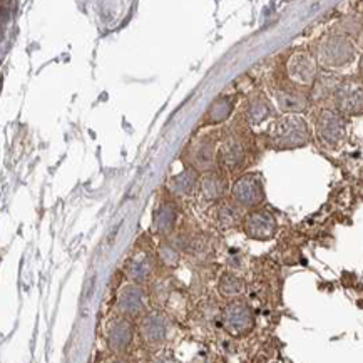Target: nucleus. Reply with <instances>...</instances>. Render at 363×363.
<instances>
[{"mask_svg":"<svg viewBox=\"0 0 363 363\" xmlns=\"http://www.w3.org/2000/svg\"><path fill=\"white\" fill-rule=\"evenodd\" d=\"M269 141L274 149H296L310 141V128L301 116H283L272 125Z\"/></svg>","mask_w":363,"mask_h":363,"instance_id":"f257e3e1","label":"nucleus"},{"mask_svg":"<svg viewBox=\"0 0 363 363\" xmlns=\"http://www.w3.org/2000/svg\"><path fill=\"white\" fill-rule=\"evenodd\" d=\"M355 44L347 35H328L316 49V60L327 69L345 67L355 60Z\"/></svg>","mask_w":363,"mask_h":363,"instance_id":"f03ea898","label":"nucleus"},{"mask_svg":"<svg viewBox=\"0 0 363 363\" xmlns=\"http://www.w3.org/2000/svg\"><path fill=\"white\" fill-rule=\"evenodd\" d=\"M347 134V123L343 114L335 109H323L316 119V136L325 146L337 147Z\"/></svg>","mask_w":363,"mask_h":363,"instance_id":"7ed1b4c3","label":"nucleus"},{"mask_svg":"<svg viewBox=\"0 0 363 363\" xmlns=\"http://www.w3.org/2000/svg\"><path fill=\"white\" fill-rule=\"evenodd\" d=\"M337 111L343 116L363 114V84L357 79L340 81L333 94Z\"/></svg>","mask_w":363,"mask_h":363,"instance_id":"20e7f679","label":"nucleus"},{"mask_svg":"<svg viewBox=\"0 0 363 363\" xmlns=\"http://www.w3.org/2000/svg\"><path fill=\"white\" fill-rule=\"evenodd\" d=\"M223 327L233 337H243L255 327V315L245 301H231L223 310Z\"/></svg>","mask_w":363,"mask_h":363,"instance_id":"39448f33","label":"nucleus"},{"mask_svg":"<svg viewBox=\"0 0 363 363\" xmlns=\"http://www.w3.org/2000/svg\"><path fill=\"white\" fill-rule=\"evenodd\" d=\"M288 77L298 86H311L318 79V60L310 52L298 50L286 62Z\"/></svg>","mask_w":363,"mask_h":363,"instance_id":"423d86ee","label":"nucleus"},{"mask_svg":"<svg viewBox=\"0 0 363 363\" xmlns=\"http://www.w3.org/2000/svg\"><path fill=\"white\" fill-rule=\"evenodd\" d=\"M233 199L245 208H255L264 199V188L263 179L259 174H245L236 183L233 184L231 189Z\"/></svg>","mask_w":363,"mask_h":363,"instance_id":"0eeeda50","label":"nucleus"},{"mask_svg":"<svg viewBox=\"0 0 363 363\" xmlns=\"http://www.w3.org/2000/svg\"><path fill=\"white\" fill-rule=\"evenodd\" d=\"M278 230L277 218L267 209H256L245 218V231L251 240H272Z\"/></svg>","mask_w":363,"mask_h":363,"instance_id":"6e6552de","label":"nucleus"},{"mask_svg":"<svg viewBox=\"0 0 363 363\" xmlns=\"http://www.w3.org/2000/svg\"><path fill=\"white\" fill-rule=\"evenodd\" d=\"M139 335L149 347H157L167 337V320L160 311H151L139 323Z\"/></svg>","mask_w":363,"mask_h":363,"instance_id":"1a4fd4ad","label":"nucleus"},{"mask_svg":"<svg viewBox=\"0 0 363 363\" xmlns=\"http://www.w3.org/2000/svg\"><path fill=\"white\" fill-rule=\"evenodd\" d=\"M144 308V291L136 283H129L121 288L118 295V310L124 316H136Z\"/></svg>","mask_w":363,"mask_h":363,"instance_id":"9d476101","label":"nucleus"},{"mask_svg":"<svg viewBox=\"0 0 363 363\" xmlns=\"http://www.w3.org/2000/svg\"><path fill=\"white\" fill-rule=\"evenodd\" d=\"M133 342V325L125 318L113 320L108 328V345L114 353H123Z\"/></svg>","mask_w":363,"mask_h":363,"instance_id":"9b49d317","label":"nucleus"},{"mask_svg":"<svg viewBox=\"0 0 363 363\" xmlns=\"http://www.w3.org/2000/svg\"><path fill=\"white\" fill-rule=\"evenodd\" d=\"M246 160V152L243 143L238 138L231 136L223 141L220 147V162L228 171H235L243 164Z\"/></svg>","mask_w":363,"mask_h":363,"instance_id":"f8f14e48","label":"nucleus"},{"mask_svg":"<svg viewBox=\"0 0 363 363\" xmlns=\"http://www.w3.org/2000/svg\"><path fill=\"white\" fill-rule=\"evenodd\" d=\"M274 97H277L278 108L288 114L303 113L310 102L308 96L298 89H280L274 92Z\"/></svg>","mask_w":363,"mask_h":363,"instance_id":"ddd939ff","label":"nucleus"},{"mask_svg":"<svg viewBox=\"0 0 363 363\" xmlns=\"http://www.w3.org/2000/svg\"><path fill=\"white\" fill-rule=\"evenodd\" d=\"M189 161L193 169L198 171H211L213 162H215V144L213 141H203L194 143L189 149Z\"/></svg>","mask_w":363,"mask_h":363,"instance_id":"4468645a","label":"nucleus"},{"mask_svg":"<svg viewBox=\"0 0 363 363\" xmlns=\"http://www.w3.org/2000/svg\"><path fill=\"white\" fill-rule=\"evenodd\" d=\"M273 116V108L269 101L262 94H256L248 101L246 106V119L251 125H258Z\"/></svg>","mask_w":363,"mask_h":363,"instance_id":"2eb2a0df","label":"nucleus"},{"mask_svg":"<svg viewBox=\"0 0 363 363\" xmlns=\"http://www.w3.org/2000/svg\"><path fill=\"white\" fill-rule=\"evenodd\" d=\"M201 193L203 196L209 199V201H216L221 199L226 193V179L223 178V174L211 171V173L204 176L201 179Z\"/></svg>","mask_w":363,"mask_h":363,"instance_id":"dca6fc26","label":"nucleus"},{"mask_svg":"<svg viewBox=\"0 0 363 363\" xmlns=\"http://www.w3.org/2000/svg\"><path fill=\"white\" fill-rule=\"evenodd\" d=\"M233 108H235V97L233 96H221L209 106L206 113V123L208 124H218L223 123L230 118L233 113Z\"/></svg>","mask_w":363,"mask_h":363,"instance_id":"f3484780","label":"nucleus"},{"mask_svg":"<svg viewBox=\"0 0 363 363\" xmlns=\"http://www.w3.org/2000/svg\"><path fill=\"white\" fill-rule=\"evenodd\" d=\"M152 263L146 253H138L128 264V277L136 283H144L151 277Z\"/></svg>","mask_w":363,"mask_h":363,"instance_id":"a211bd4d","label":"nucleus"},{"mask_svg":"<svg viewBox=\"0 0 363 363\" xmlns=\"http://www.w3.org/2000/svg\"><path fill=\"white\" fill-rule=\"evenodd\" d=\"M194 186H196V171L194 169H186L184 173L174 176L167 183V188L174 196H188L193 193Z\"/></svg>","mask_w":363,"mask_h":363,"instance_id":"6ab92c4d","label":"nucleus"},{"mask_svg":"<svg viewBox=\"0 0 363 363\" xmlns=\"http://www.w3.org/2000/svg\"><path fill=\"white\" fill-rule=\"evenodd\" d=\"M176 209L171 204H161L160 208L156 209L155 213V230L160 233V235H167V233L173 231L176 225Z\"/></svg>","mask_w":363,"mask_h":363,"instance_id":"aec40b11","label":"nucleus"},{"mask_svg":"<svg viewBox=\"0 0 363 363\" xmlns=\"http://www.w3.org/2000/svg\"><path fill=\"white\" fill-rule=\"evenodd\" d=\"M218 290L225 298H235L245 291V281L235 273H223Z\"/></svg>","mask_w":363,"mask_h":363,"instance_id":"412c9836","label":"nucleus"},{"mask_svg":"<svg viewBox=\"0 0 363 363\" xmlns=\"http://www.w3.org/2000/svg\"><path fill=\"white\" fill-rule=\"evenodd\" d=\"M240 211L231 204H223V206L218 209V221L223 228H233L240 223Z\"/></svg>","mask_w":363,"mask_h":363,"instance_id":"4be33fe9","label":"nucleus"},{"mask_svg":"<svg viewBox=\"0 0 363 363\" xmlns=\"http://www.w3.org/2000/svg\"><path fill=\"white\" fill-rule=\"evenodd\" d=\"M160 256H161V262L167 264V267H174V264L179 262V253L169 245H161Z\"/></svg>","mask_w":363,"mask_h":363,"instance_id":"5701e85b","label":"nucleus"},{"mask_svg":"<svg viewBox=\"0 0 363 363\" xmlns=\"http://www.w3.org/2000/svg\"><path fill=\"white\" fill-rule=\"evenodd\" d=\"M109 363H124V362H121V360H118V358H114V360H111Z\"/></svg>","mask_w":363,"mask_h":363,"instance_id":"b1692460","label":"nucleus"},{"mask_svg":"<svg viewBox=\"0 0 363 363\" xmlns=\"http://www.w3.org/2000/svg\"><path fill=\"white\" fill-rule=\"evenodd\" d=\"M362 72H363V64H362Z\"/></svg>","mask_w":363,"mask_h":363,"instance_id":"393cba45","label":"nucleus"}]
</instances>
